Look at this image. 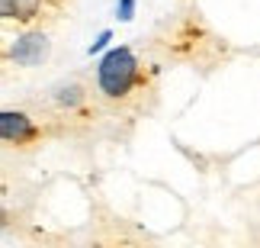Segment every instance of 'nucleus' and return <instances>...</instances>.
<instances>
[{"instance_id": "nucleus-7", "label": "nucleus", "mask_w": 260, "mask_h": 248, "mask_svg": "<svg viewBox=\"0 0 260 248\" xmlns=\"http://www.w3.org/2000/svg\"><path fill=\"white\" fill-rule=\"evenodd\" d=\"M109 39H113V33H109V29H106V33H100V36H96V42H93V45H90V48H87V52H90V55H96V52H100V48H106V42H109Z\"/></svg>"}, {"instance_id": "nucleus-5", "label": "nucleus", "mask_w": 260, "mask_h": 248, "mask_svg": "<svg viewBox=\"0 0 260 248\" xmlns=\"http://www.w3.org/2000/svg\"><path fill=\"white\" fill-rule=\"evenodd\" d=\"M0 135L13 148H32L42 142V123L23 110H4L0 113Z\"/></svg>"}, {"instance_id": "nucleus-1", "label": "nucleus", "mask_w": 260, "mask_h": 248, "mask_svg": "<svg viewBox=\"0 0 260 248\" xmlns=\"http://www.w3.org/2000/svg\"><path fill=\"white\" fill-rule=\"evenodd\" d=\"M154 91V68L128 45H116L96 65V94L109 106H135Z\"/></svg>"}, {"instance_id": "nucleus-4", "label": "nucleus", "mask_w": 260, "mask_h": 248, "mask_svg": "<svg viewBox=\"0 0 260 248\" xmlns=\"http://www.w3.org/2000/svg\"><path fill=\"white\" fill-rule=\"evenodd\" d=\"M48 58V36L45 29H26L19 33L13 42H7L4 48V65H16V68H36Z\"/></svg>"}, {"instance_id": "nucleus-3", "label": "nucleus", "mask_w": 260, "mask_h": 248, "mask_svg": "<svg viewBox=\"0 0 260 248\" xmlns=\"http://www.w3.org/2000/svg\"><path fill=\"white\" fill-rule=\"evenodd\" d=\"M74 0H0V16L16 29H48L71 13Z\"/></svg>"}, {"instance_id": "nucleus-2", "label": "nucleus", "mask_w": 260, "mask_h": 248, "mask_svg": "<svg viewBox=\"0 0 260 248\" xmlns=\"http://www.w3.org/2000/svg\"><path fill=\"white\" fill-rule=\"evenodd\" d=\"M45 110L52 113V120H61V123L93 120L96 116L93 87H90L84 77H64V81H58L55 87H48Z\"/></svg>"}, {"instance_id": "nucleus-6", "label": "nucleus", "mask_w": 260, "mask_h": 248, "mask_svg": "<svg viewBox=\"0 0 260 248\" xmlns=\"http://www.w3.org/2000/svg\"><path fill=\"white\" fill-rule=\"evenodd\" d=\"M132 16H135V0H119V19L128 23Z\"/></svg>"}]
</instances>
